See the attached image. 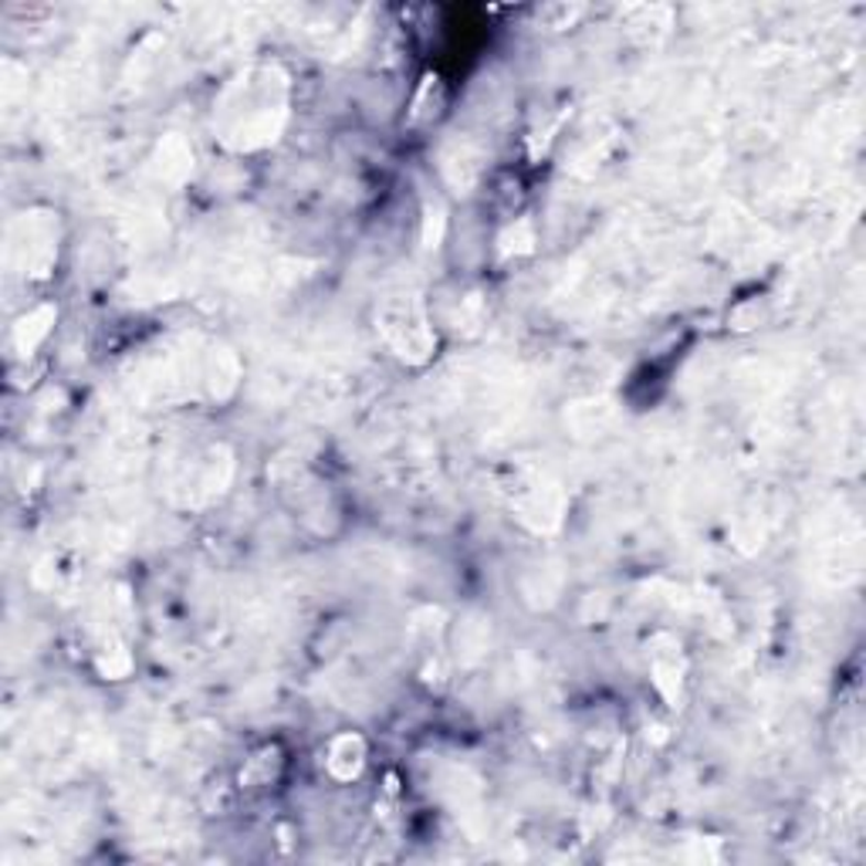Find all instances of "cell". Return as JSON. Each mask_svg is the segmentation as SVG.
Listing matches in <instances>:
<instances>
[{
  "label": "cell",
  "instance_id": "1",
  "mask_svg": "<svg viewBox=\"0 0 866 866\" xmlns=\"http://www.w3.org/2000/svg\"><path fill=\"white\" fill-rule=\"evenodd\" d=\"M362 765H366V745H362L359 735H339V738L329 745L326 768H329L332 779L352 782V779H359Z\"/></svg>",
  "mask_w": 866,
  "mask_h": 866
}]
</instances>
